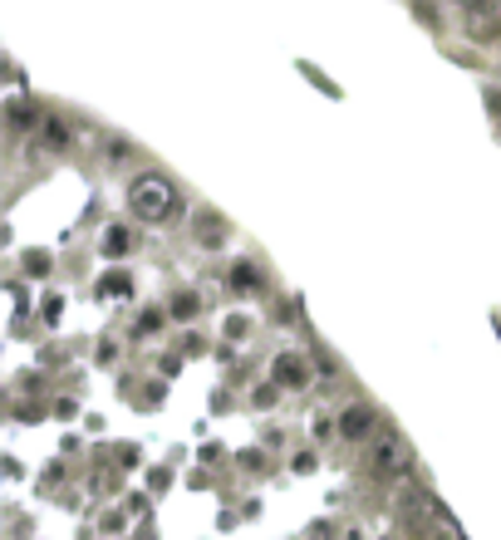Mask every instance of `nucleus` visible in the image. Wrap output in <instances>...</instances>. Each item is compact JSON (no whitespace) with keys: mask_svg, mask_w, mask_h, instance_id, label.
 I'll use <instances>...</instances> for the list:
<instances>
[{"mask_svg":"<svg viewBox=\"0 0 501 540\" xmlns=\"http://www.w3.org/2000/svg\"><path fill=\"white\" fill-rule=\"evenodd\" d=\"M123 526H129V516H123V511H104V516H98V536H123Z\"/></svg>","mask_w":501,"mask_h":540,"instance_id":"4468645a","label":"nucleus"},{"mask_svg":"<svg viewBox=\"0 0 501 540\" xmlns=\"http://www.w3.org/2000/svg\"><path fill=\"white\" fill-rule=\"evenodd\" d=\"M222 286L231 290L236 300H256V295H266V270H261L256 261H231L226 265V276H222Z\"/></svg>","mask_w":501,"mask_h":540,"instance_id":"20e7f679","label":"nucleus"},{"mask_svg":"<svg viewBox=\"0 0 501 540\" xmlns=\"http://www.w3.org/2000/svg\"><path fill=\"white\" fill-rule=\"evenodd\" d=\"M40 148H50V153H69V148H74V128H69L65 118L44 113V123H40Z\"/></svg>","mask_w":501,"mask_h":540,"instance_id":"6e6552de","label":"nucleus"},{"mask_svg":"<svg viewBox=\"0 0 501 540\" xmlns=\"http://www.w3.org/2000/svg\"><path fill=\"white\" fill-rule=\"evenodd\" d=\"M226 236H231V226H226L216 212H197V216H192V246H197V251L216 255V251L226 246Z\"/></svg>","mask_w":501,"mask_h":540,"instance_id":"423d86ee","label":"nucleus"},{"mask_svg":"<svg viewBox=\"0 0 501 540\" xmlns=\"http://www.w3.org/2000/svg\"><path fill=\"white\" fill-rule=\"evenodd\" d=\"M309 354L300 349H280L276 359H270V383H280V388H309Z\"/></svg>","mask_w":501,"mask_h":540,"instance_id":"39448f33","label":"nucleus"},{"mask_svg":"<svg viewBox=\"0 0 501 540\" xmlns=\"http://www.w3.org/2000/svg\"><path fill=\"white\" fill-rule=\"evenodd\" d=\"M442 540H462V536H442Z\"/></svg>","mask_w":501,"mask_h":540,"instance_id":"a211bd4d","label":"nucleus"},{"mask_svg":"<svg viewBox=\"0 0 501 540\" xmlns=\"http://www.w3.org/2000/svg\"><path fill=\"white\" fill-rule=\"evenodd\" d=\"M408 466V442L398 433H379L369 442V472L373 477H398Z\"/></svg>","mask_w":501,"mask_h":540,"instance_id":"f03ea898","label":"nucleus"},{"mask_svg":"<svg viewBox=\"0 0 501 540\" xmlns=\"http://www.w3.org/2000/svg\"><path fill=\"white\" fill-rule=\"evenodd\" d=\"M182 197H177V182L162 177V172H138L129 182V216L143 226H168L177 216Z\"/></svg>","mask_w":501,"mask_h":540,"instance_id":"f257e3e1","label":"nucleus"},{"mask_svg":"<svg viewBox=\"0 0 501 540\" xmlns=\"http://www.w3.org/2000/svg\"><path fill=\"white\" fill-rule=\"evenodd\" d=\"M98 290H104V295H118V300H123V295L133 290V280H129V270H114V276H108Z\"/></svg>","mask_w":501,"mask_h":540,"instance_id":"2eb2a0df","label":"nucleus"},{"mask_svg":"<svg viewBox=\"0 0 501 540\" xmlns=\"http://www.w3.org/2000/svg\"><path fill=\"white\" fill-rule=\"evenodd\" d=\"M315 466H320V452H295V457H290V472H300V477L315 472Z\"/></svg>","mask_w":501,"mask_h":540,"instance_id":"dca6fc26","label":"nucleus"},{"mask_svg":"<svg viewBox=\"0 0 501 540\" xmlns=\"http://www.w3.org/2000/svg\"><path fill=\"white\" fill-rule=\"evenodd\" d=\"M280 398H286V388H280V383H256V388H251V408H256V413H270V408H280Z\"/></svg>","mask_w":501,"mask_h":540,"instance_id":"9d476101","label":"nucleus"},{"mask_svg":"<svg viewBox=\"0 0 501 540\" xmlns=\"http://www.w3.org/2000/svg\"><path fill=\"white\" fill-rule=\"evenodd\" d=\"M98 251H104L108 261H123V255L138 251V231H133L129 222H108V226H104V241H98Z\"/></svg>","mask_w":501,"mask_h":540,"instance_id":"0eeeda50","label":"nucleus"},{"mask_svg":"<svg viewBox=\"0 0 501 540\" xmlns=\"http://www.w3.org/2000/svg\"><path fill=\"white\" fill-rule=\"evenodd\" d=\"M168 315L182 319V325H187V319H197V315H202V295H197V290H177V295L168 300Z\"/></svg>","mask_w":501,"mask_h":540,"instance_id":"1a4fd4ad","label":"nucleus"},{"mask_svg":"<svg viewBox=\"0 0 501 540\" xmlns=\"http://www.w3.org/2000/svg\"><path fill=\"white\" fill-rule=\"evenodd\" d=\"M5 113H11V128H35V133H40V123H44V113H35V108H30V104H20V98H15Z\"/></svg>","mask_w":501,"mask_h":540,"instance_id":"f8f14e48","label":"nucleus"},{"mask_svg":"<svg viewBox=\"0 0 501 540\" xmlns=\"http://www.w3.org/2000/svg\"><path fill=\"white\" fill-rule=\"evenodd\" d=\"M379 437V413H373V403H349L340 413V442L349 447H369Z\"/></svg>","mask_w":501,"mask_h":540,"instance_id":"7ed1b4c3","label":"nucleus"},{"mask_svg":"<svg viewBox=\"0 0 501 540\" xmlns=\"http://www.w3.org/2000/svg\"><path fill=\"white\" fill-rule=\"evenodd\" d=\"M222 334H226L231 344H241V340H251V334H256V319H251V315H226Z\"/></svg>","mask_w":501,"mask_h":540,"instance_id":"9b49d317","label":"nucleus"},{"mask_svg":"<svg viewBox=\"0 0 501 540\" xmlns=\"http://www.w3.org/2000/svg\"><path fill=\"white\" fill-rule=\"evenodd\" d=\"M340 540H364V530H359V526H349V530H344Z\"/></svg>","mask_w":501,"mask_h":540,"instance_id":"f3484780","label":"nucleus"},{"mask_svg":"<svg viewBox=\"0 0 501 540\" xmlns=\"http://www.w3.org/2000/svg\"><path fill=\"white\" fill-rule=\"evenodd\" d=\"M309 437H315V447L334 442L340 437V418H309Z\"/></svg>","mask_w":501,"mask_h":540,"instance_id":"ddd939ff","label":"nucleus"}]
</instances>
